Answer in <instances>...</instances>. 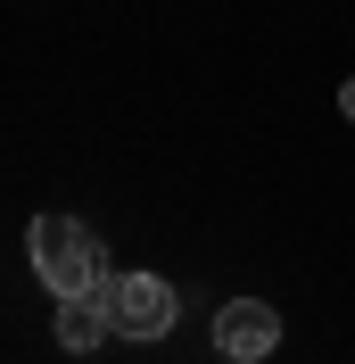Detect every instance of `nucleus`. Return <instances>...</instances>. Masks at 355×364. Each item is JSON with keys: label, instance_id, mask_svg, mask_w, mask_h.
<instances>
[{"label": "nucleus", "instance_id": "20e7f679", "mask_svg": "<svg viewBox=\"0 0 355 364\" xmlns=\"http://www.w3.org/2000/svg\"><path fill=\"white\" fill-rule=\"evenodd\" d=\"M108 331H116V298H108V290L58 298V348H75V356H83V348H99Z\"/></svg>", "mask_w": 355, "mask_h": 364}, {"label": "nucleus", "instance_id": "f03ea898", "mask_svg": "<svg viewBox=\"0 0 355 364\" xmlns=\"http://www.w3.org/2000/svg\"><path fill=\"white\" fill-rule=\"evenodd\" d=\"M108 298H116V340H165L174 315H182V298H174L165 273H116Z\"/></svg>", "mask_w": 355, "mask_h": 364}, {"label": "nucleus", "instance_id": "39448f33", "mask_svg": "<svg viewBox=\"0 0 355 364\" xmlns=\"http://www.w3.org/2000/svg\"><path fill=\"white\" fill-rule=\"evenodd\" d=\"M339 108H347V124H355V75H347V83H339Z\"/></svg>", "mask_w": 355, "mask_h": 364}, {"label": "nucleus", "instance_id": "7ed1b4c3", "mask_svg": "<svg viewBox=\"0 0 355 364\" xmlns=\"http://www.w3.org/2000/svg\"><path fill=\"white\" fill-rule=\"evenodd\" d=\"M215 348L231 364H265L273 348H281V315H273L265 298H231V306L215 315Z\"/></svg>", "mask_w": 355, "mask_h": 364}, {"label": "nucleus", "instance_id": "f257e3e1", "mask_svg": "<svg viewBox=\"0 0 355 364\" xmlns=\"http://www.w3.org/2000/svg\"><path fill=\"white\" fill-rule=\"evenodd\" d=\"M25 249H33V273L50 282V298H75V290H108V249H99V232L83 215H33L25 232Z\"/></svg>", "mask_w": 355, "mask_h": 364}]
</instances>
